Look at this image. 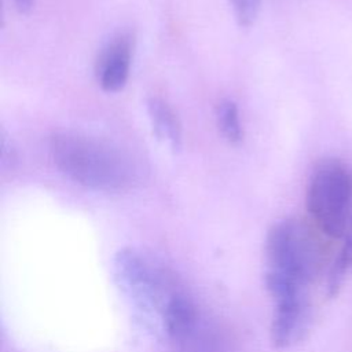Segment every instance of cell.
Listing matches in <instances>:
<instances>
[{
	"label": "cell",
	"instance_id": "obj_4",
	"mask_svg": "<svg viewBox=\"0 0 352 352\" xmlns=\"http://www.w3.org/2000/svg\"><path fill=\"white\" fill-rule=\"evenodd\" d=\"M305 201L316 227L330 238H342L352 220V168L337 158L318 162Z\"/></svg>",
	"mask_w": 352,
	"mask_h": 352
},
{
	"label": "cell",
	"instance_id": "obj_11",
	"mask_svg": "<svg viewBox=\"0 0 352 352\" xmlns=\"http://www.w3.org/2000/svg\"><path fill=\"white\" fill-rule=\"evenodd\" d=\"M11 1L19 12H29L34 4V0H11Z\"/></svg>",
	"mask_w": 352,
	"mask_h": 352
},
{
	"label": "cell",
	"instance_id": "obj_1",
	"mask_svg": "<svg viewBox=\"0 0 352 352\" xmlns=\"http://www.w3.org/2000/svg\"><path fill=\"white\" fill-rule=\"evenodd\" d=\"M264 282L274 309L312 305L311 287L323 267V249L314 231L297 219L276 221L265 238Z\"/></svg>",
	"mask_w": 352,
	"mask_h": 352
},
{
	"label": "cell",
	"instance_id": "obj_7",
	"mask_svg": "<svg viewBox=\"0 0 352 352\" xmlns=\"http://www.w3.org/2000/svg\"><path fill=\"white\" fill-rule=\"evenodd\" d=\"M216 327L204 319L182 340L173 342V352H227L226 342Z\"/></svg>",
	"mask_w": 352,
	"mask_h": 352
},
{
	"label": "cell",
	"instance_id": "obj_3",
	"mask_svg": "<svg viewBox=\"0 0 352 352\" xmlns=\"http://www.w3.org/2000/svg\"><path fill=\"white\" fill-rule=\"evenodd\" d=\"M114 276L121 292L146 323L161 331L169 302L183 290L176 276L154 257L135 248H125L116 254Z\"/></svg>",
	"mask_w": 352,
	"mask_h": 352
},
{
	"label": "cell",
	"instance_id": "obj_10",
	"mask_svg": "<svg viewBox=\"0 0 352 352\" xmlns=\"http://www.w3.org/2000/svg\"><path fill=\"white\" fill-rule=\"evenodd\" d=\"M261 0H231V6L239 25L249 26L254 22Z\"/></svg>",
	"mask_w": 352,
	"mask_h": 352
},
{
	"label": "cell",
	"instance_id": "obj_8",
	"mask_svg": "<svg viewBox=\"0 0 352 352\" xmlns=\"http://www.w3.org/2000/svg\"><path fill=\"white\" fill-rule=\"evenodd\" d=\"M352 272V220L342 235V245L330 265L327 280H326V290L329 297H336L345 279Z\"/></svg>",
	"mask_w": 352,
	"mask_h": 352
},
{
	"label": "cell",
	"instance_id": "obj_9",
	"mask_svg": "<svg viewBox=\"0 0 352 352\" xmlns=\"http://www.w3.org/2000/svg\"><path fill=\"white\" fill-rule=\"evenodd\" d=\"M216 120L219 129L230 143H239L243 138V131L239 120V110L234 100L223 99L217 104Z\"/></svg>",
	"mask_w": 352,
	"mask_h": 352
},
{
	"label": "cell",
	"instance_id": "obj_2",
	"mask_svg": "<svg viewBox=\"0 0 352 352\" xmlns=\"http://www.w3.org/2000/svg\"><path fill=\"white\" fill-rule=\"evenodd\" d=\"M55 166L73 182L102 191L132 187L139 169L133 158L118 146L80 132H56L50 139Z\"/></svg>",
	"mask_w": 352,
	"mask_h": 352
},
{
	"label": "cell",
	"instance_id": "obj_5",
	"mask_svg": "<svg viewBox=\"0 0 352 352\" xmlns=\"http://www.w3.org/2000/svg\"><path fill=\"white\" fill-rule=\"evenodd\" d=\"M133 43L129 34H118L100 52L96 78L102 89L117 92L126 84L132 63Z\"/></svg>",
	"mask_w": 352,
	"mask_h": 352
},
{
	"label": "cell",
	"instance_id": "obj_6",
	"mask_svg": "<svg viewBox=\"0 0 352 352\" xmlns=\"http://www.w3.org/2000/svg\"><path fill=\"white\" fill-rule=\"evenodd\" d=\"M147 113L155 135L172 150L182 146V124L173 109L161 98L153 96L147 100Z\"/></svg>",
	"mask_w": 352,
	"mask_h": 352
}]
</instances>
